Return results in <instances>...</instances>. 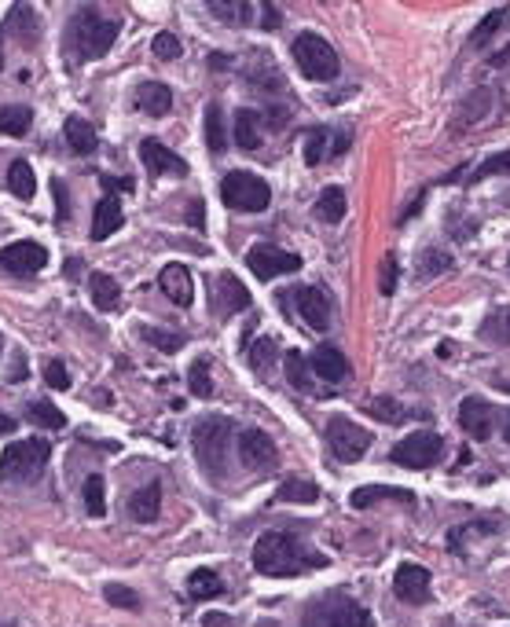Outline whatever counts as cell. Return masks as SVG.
I'll return each instance as SVG.
<instances>
[{
  "instance_id": "cell-50",
  "label": "cell",
  "mask_w": 510,
  "mask_h": 627,
  "mask_svg": "<svg viewBox=\"0 0 510 627\" xmlns=\"http://www.w3.org/2000/svg\"><path fill=\"white\" fill-rule=\"evenodd\" d=\"M44 382H48L51 389H70V371H67V364H63V360H51V364L44 367Z\"/></svg>"
},
{
  "instance_id": "cell-2",
  "label": "cell",
  "mask_w": 510,
  "mask_h": 627,
  "mask_svg": "<svg viewBox=\"0 0 510 627\" xmlns=\"http://www.w3.org/2000/svg\"><path fill=\"white\" fill-rule=\"evenodd\" d=\"M115 41H118V23L99 15L96 8H81L67 26V48L81 63H92L99 55H107Z\"/></svg>"
},
{
  "instance_id": "cell-46",
  "label": "cell",
  "mask_w": 510,
  "mask_h": 627,
  "mask_svg": "<svg viewBox=\"0 0 510 627\" xmlns=\"http://www.w3.org/2000/svg\"><path fill=\"white\" fill-rule=\"evenodd\" d=\"M496 173H510V151H499L492 158H485L478 169H474V180H488Z\"/></svg>"
},
{
  "instance_id": "cell-23",
  "label": "cell",
  "mask_w": 510,
  "mask_h": 627,
  "mask_svg": "<svg viewBox=\"0 0 510 627\" xmlns=\"http://www.w3.org/2000/svg\"><path fill=\"white\" fill-rule=\"evenodd\" d=\"M88 290H92V305L99 309V312H115L118 309V301H122V287L110 275H103V272H96L92 279H88Z\"/></svg>"
},
{
  "instance_id": "cell-1",
  "label": "cell",
  "mask_w": 510,
  "mask_h": 627,
  "mask_svg": "<svg viewBox=\"0 0 510 627\" xmlns=\"http://www.w3.org/2000/svg\"><path fill=\"white\" fill-rule=\"evenodd\" d=\"M254 568L261 576H275V580H287V576H298L305 568H323L327 558L309 550L294 532H261L257 543H254V554H250Z\"/></svg>"
},
{
  "instance_id": "cell-10",
  "label": "cell",
  "mask_w": 510,
  "mask_h": 627,
  "mask_svg": "<svg viewBox=\"0 0 510 627\" xmlns=\"http://www.w3.org/2000/svg\"><path fill=\"white\" fill-rule=\"evenodd\" d=\"M209 298H213V312L217 319H232L239 312L250 309V290L232 275V272H220L213 282H209Z\"/></svg>"
},
{
  "instance_id": "cell-45",
  "label": "cell",
  "mask_w": 510,
  "mask_h": 627,
  "mask_svg": "<svg viewBox=\"0 0 510 627\" xmlns=\"http://www.w3.org/2000/svg\"><path fill=\"white\" fill-rule=\"evenodd\" d=\"M151 51L158 55L162 63H173V60H181V41H177V33H158L154 37V44H151Z\"/></svg>"
},
{
  "instance_id": "cell-11",
  "label": "cell",
  "mask_w": 510,
  "mask_h": 627,
  "mask_svg": "<svg viewBox=\"0 0 510 627\" xmlns=\"http://www.w3.org/2000/svg\"><path fill=\"white\" fill-rule=\"evenodd\" d=\"M239 459L246 470H272L279 463V451H275V440L264 433V429H243L239 433Z\"/></svg>"
},
{
  "instance_id": "cell-16",
  "label": "cell",
  "mask_w": 510,
  "mask_h": 627,
  "mask_svg": "<svg viewBox=\"0 0 510 627\" xmlns=\"http://www.w3.org/2000/svg\"><path fill=\"white\" fill-rule=\"evenodd\" d=\"M459 426L474 437V440H488L492 429H496V411L488 401H481V396H467V401L459 404Z\"/></svg>"
},
{
  "instance_id": "cell-7",
  "label": "cell",
  "mask_w": 510,
  "mask_h": 627,
  "mask_svg": "<svg viewBox=\"0 0 510 627\" xmlns=\"http://www.w3.org/2000/svg\"><path fill=\"white\" fill-rule=\"evenodd\" d=\"M327 444H330V451H334V459L338 463H360L364 455L371 451V444H375V437L364 429V426H357L353 419H330L327 422Z\"/></svg>"
},
{
  "instance_id": "cell-38",
  "label": "cell",
  "mask_w": 510,
  "mask_h": 627,
  "mask_svg": "<svg viewBox=\"0 0 510 627\" xmlns=\"http://www.w3.org/2000/svg\"><path fill=\"white\" fill-rule=\"evenodd\" d=\"M26 419H30L33 426H41V429H63V426H67L63 411L55 408V404H48V401H30V404H26Z\"/></svg>"
},
{
  "instance_id": "cell-24",
  "label": "cell",
  "mask_w": 510,
  "mask_h": 627,
  "mask_svg": "<svg viewBox=\"0 0 510 627\" xmlns=\"http://www.w3.org/2000/svg\"><path fill=\"white\" fill-rule=\"evenodd\" d=\"M327 627H371V616H367V609H360L357 602L338 598V602L330 605V613H327Z\"/></svg>"
},
{
  "instance_id": "cell-47",
  "label": "cell",
  "mask_w": 510,
  "mask_h": 627,
  "mask_svg": "<svg viewBox=\"0 0 510 627\" xmlns=\"http://www.w3.org/2000/svg\"><path fill=\"white\" fill-rule=\"evenodd\" d=\"M396 282H401V268H396V257L389 254V257H382V268H378V290H382L385 298H393Z\"/></svg>"
},
{
  "instance_id": "cell-12",
  "label": "cell",
  "mask_w": 510,
  "mask_h": 627,
  "mask_svg": "<svg viewBox=\"0 0 510 627\" xmlns=\"http://www.w3.org/2000/svg\"><path fill=\"white\" fill-rule=\"evenodd\" d=\"M140 161L151 177H188V161L177 154V151H169L162 140L147 136L140 143Z\"/></svg>"
},
{
  "instance_id": "cell-6",
  "label": "cell",
  "mask_w": 510,
  "mask_h": 627,
  "mask_svg": "<svg viewBox=\"0 0 510 627\" xmlns=\"http://www.w3.org/2000/svg\"><path fill=\"white\" fill-rule=\"evenodd\" d=\"M291 55H294L298 70H301L309 81H330V78H338V70H342V63H338V51H334L320 33H301V37H294Z\"/></svg>"
},
{
  "instance_id": "cell-29",
  "label": "cell",
  "mask_w": 510,
  "mask_h": 627,
  "mask_svg": "<svg viewBox=\"0 0 510 627\" xmlns=\"http://www.w3.org/2000/svg\"><path fill=\"white\" fill-rule=\"evenodd\" d=\"M8 191L15 198H23V202H30L37 195V177H33L30 161H12V169H8Z\"/></svg>"
},
{
  "instance_id": "cell-9",
  "label": "cell",
  "mask_w": 510,
  "mask_h": 627,
  "mask_svg": "<svg viewBox=\"0 0 510 627\" xmlns=\"http://www.w3.org/2000/svg\"><path fill=\"white\" fill-rule=\"evenodd\" d=\"M246 268L257 279H275V275H294L301 268V257L291 250H279L272 243H257L246 250Z\"/></svg>"
},
{
  "instance_id": "cell-54",
  "label": "cell",
  "mask_w": 510,
  "mask_h": 627,
  "mask_svg": "<svg viewBox=\"0 0 510 627\" xmlns=\"http://www.w3.org/2000/svg\"><path fill=\"white\" fill-rule=\"evenodd\" d=\"M209 67H213V70H228V55H217V51H213V55H209Z\"/></svg>"
},
{
  "instance_id": "cell-56",
  "label": "cell",
  "mask_w": 510,
  "mask_h": 627,
  "mask_svg": "<svg viewBox=\"0 0 510 627\" xmlns=\"http://www.w3.org/2000/svg\"><path fill=\"white\" fill-rule=\"evenodd\" d=\"M5 63H8L5 60V30H0V70H5Z\"/></svg>"
},
{
  "instance_id": "cell-25",
  "label": "cell",
  "mask_w": 510,
  "mask_h": 627,
  "mask_svg": "<svg viewBox=\"0 0 510 627\" xmlns=\"http://www.w3.org/2000/svg\"><path fill=\"white\" fill-rule=\"evenodd\" d=\"M209 15L228 26H250L254 5H246V0H209Z\"/></svg>"
},
{
  "instance_id": "cell-35",
  "label": "cell",
  "mask_w": 510,
  "mask_h": 627,
  "mask_svg": "<svg viewBox=\"0 0 510 627\" xmlns=\"http://www.w3.org/2000/svg\"><path fill=\"white\" fill-rule=\"evenodd\" d=\"M140 337L158 353H181L184 349V334L181 330H165V327H140Z\"/></svg>"
},
{
  "instance_id": "cell-28",
  "label": "cell",
  "mask_w": 510,
  "mask_h": 627,
  "mask_svg": "<svg viewBox=\"0 0 510 627\" xmlns=\"http://www.w3.org/2000/svg\"><path fill=\"white\" fill-rule=\"evenodd\" d=\"M236 143L243 151H257L261 147V118H257V110H239L236 114Z\"/></svg>"
},
{
  "instance_id": "cell-51",
  "label": "cell",
  "mask_w": 510,
  "mask_h": 627,
  "mask_svg": "<svg viewBox=\"0 0 510 627\" xmlns=\"http://www.w3.org/2000/svg\"><path fill=\"white\" fill-rule=\"evenodd\" d=\"M51 191H55V220H67V213H70V206H67V188H63V180H55L51 184Z\"/></svg>"
},
{
  "instance_id": "cell-32",
  "label": "cell",
  "mask_w": 510,
  "mask_h": 627,
  "mask_svg": "<svg viewBox=\"0 0 510 627\" xmlns=\"http://www.w3.org/2000/svg\"><path fill=\"white\" fill-rule=\"evenodd\" d=\"M448 268H456V261H451V254H444V250H422L419 261H415V275H419V282L437 279V275H444Z\"/></svg>"
},
{
  "instance_id": "cell-5",
  "label": "cell",
  "mask_w": 510,
  "mask_h": 627,
  "mask_svg": "<svg viewBox=\"0 0 510 627\" xmlns=\"http://www.w3.org/2000/svg\"><path fill=\"white\" fill-rule=\"evenodd\" d=\"M220 198L228 209L236 213H264L268 202H272V188L257 177V173H246V169H236L220 180Z\"/></svg>"
},
{
  "instance_id": "cell-14",
  "label": "cell",
  "mask_w": 510,
  "mask_h": 627,
  "mask_svg": "<svg viewBox=\"0 0 510 627\" xmlns=\"http://www.w3.org/2000/svg\"><path fill=\"white\" fill-rule=\"evenodd\" d=\"M44 264H48V250L41 243H30V239L12 243V246L0 250V268L12 272V275H33Z\"/></svg>"
},
{
  "instance_id": "cell-36",
  "label": "cell",
  "mask_w": 510,
  "mask_h": 627,
  "mask_svg": "<svg viewBox=\"0 0 510 627\" xmlns=\"http://www.w3.org/2000/svg\"><path fill=\"white\" fill-rule=\"evenodd\" d=\"M327 154H330V133L312 125L305 133V140H301V158H305V165H320Z\"/></svg>"
},
{
  "instance_id": "cell-39",
  "label": "cell",
  "mask_w": 510,
  "mask_h": 627,
  "mask_svg": "<svg viewBox=\"0 0 510 627\" xmlns=\"http://www.w3.org/2000/svg\"><path fill=\"white\" fill-rule=\"evenodd\" d=\"M364 411L375 415L378 422H393V426H401L404 419H412L408 408H404V404H396V401H389V396H375V401L364 404Z\"/></svg>"
},
{
  "instance_id": "cell-40",
  "label": "cell",
  "mask_w": 510,
  "mask_h": 627,
  "mask_svg": "<svg viewBox=\"0 0 510 627\" xmlns=\"http://www.w3.org/2000/svg\"><path fill=\"white\" fill-rule=\"evenodd\" d=\"M481 337L492 341V346H510V309H496L481 323Z\"/></svg>"
},
{
  "instance_id": "cell-52",
  "label": "cell",
  "mask_w": 510,
  "mask_h": 627,
  "mask_svg": "<svg viewBox=\"0 0 510 627\" xmlns=\"http://www.w3.org/2000/svg\"><path fill=\"white\" fill-rule=\"evenodd\" d=\"M283 23V15L275 12V5H261V30H275Z\"/></svg>"
},
{
  "instance_id": "cell-49",
  "label": "cell",
  "mask_w": 510,
  "mask_h": 627,
  "mask_svg": "<svg viewBox=\"0 0 510 627\" xmlns=\"http://www.w3.org/2000/svg\"><path fill=\"white\" fill-rule=\"evenodd\" d=\"M103 598H107L110 605H118V609H140L136 591H129V587H122V584H107V587H103Z\"/></svg>"
},
{
  "instance_id": "cell-53",
  "label": "cell",
  "mask_w": 510,
  "mask_h": 627,
  "mask_svg": "<svg viewBox=\"0 0 510 627\" xmlns=\"http://www.w3.org/2000/svg\"><path fill=\"white\" fill-rule=\"evenodd\" d=\"M188 220H191L195 227H202V224H206V217H202V202H191V206H188Z\"/></svg>"
},
{
  "instance_id": "cell-33",
  "label": "cell",
  "mask_w": 510,
  "mask_h": 627,
  "mask_svg": "<svg viewBox=\"0 0 510 627\" xmlns=\"http://www.w3.org/2000/svg\"><path fill=\"white\" fill-rule=\"evenodd\" d=\"M33 125L30 106H0V133L5 136H26Z\"/></svg>"
},
{
  "instance_id": "cell-44",
  "label": "cell",
  "mask_w": 510,
  "mask_h": 627,
  "mask_svg": "<svg viewBox=\"0 0 510 627\" xmlns=\"http://www.w3.org/2000/svg\"><path fill=\"white\" fill-rule=\"evenodd\" d=\"M85 510L92 518H103L107 514V503H103V477L99 474H92L88 481H85Z\"/></svg>"
},
{
  "instance_id": "cell-55",
  "label": "cell",
  "mask_w": 510,
  "mask_h": 627,
  "mask_svg": "<svg viewBox=\"0 0 510 627\" xmlns=\"http://www.w3.org/2000/svg\"><path fill=\"white\" fill-rule=\"evenodd\" d=\"M12 429H15V419L0 411V437H5V433H12Z\"/></svg>"
},
{
  "instance_id": "cell-41",
  "label": "cell",
  "mask_w": 510,
  "mask_h": 627,
  "mask_svg": "<svg viewBox=\"0 0 510 627\" xmlns=\"http://www.w3.org/2000/svg\"><path fill=\"white\" fill-rule=\"evenodd\" d=\"M188 389L199 401H209L213 396V378H209V356H199L191 367H188Z\"/></svg>"
},
{
  "instance_id": "cell-18",
  "label": "cell",
  "mask_w": 510,
  "mask_h": 627,
  "mask_svg": "<svg viewBox=\"0 0 510 627\" xmlns=\"http://www.w3.org/2000/svg\"><path fill=\"white\" fill-rule=\"evenodd\" d=\"M122 224H125V209H122L118 195H103L96 202V213H92V239L96 243L110 239L115 232H122Z\"/></svg>"
},
{
  "instance_id": "cell-34",
  "label": "cell",
  "mask_w": 510,
  "mask_h": 627,
  "mask_svg": "<svg viewBox=\"0 0 510 627\" xmlns=\"http://www.w3.org/2000/svg\"><path fill=\"white\" fill-rule=\"evenodd\" d=\"M206 143L213 154H224L228 151V129H224V114L217 103L206 106Z\"/></svg>"
},
{
  "instance_id": "cell-43",
  "label": "cell",
  "mask_w": 510,
  "mask_h": 627,
  "mask_svg": "<svg viewBox=\"0 0 510 627\" xmlns=\"http://www.w3.org/2000/svg\"><path fill=\"white\" fill-rule=\"evenodd\" d=\"M8 26H12V33H15V30H23V37H19V41H23L26 48H33V41H37V37H33V33H37V19H33V12H30L26 5L12 8V15H8Z\"/></svg>"
},
{
  "instance_id": "cell-59",
  "label": "cell",
  "mask_w": 510,
  "mask_h": 627,
  "mask_svg": "<svg viewBox=\"0 0 510 627\" xmlns=\"http://www.w3.org/2000/svg\"><path fill=\"white\" fill-rule=\"evenodd\" d=\"M506 268H510V257H506Z\"/></svg>"
},
{
  "instance_id": "cell-8",
  "label": "cell",
  "mask_w": 510,
  "mask_h": 627,
  "mask_svg": "<svg viewBox=\"0 0 510 627\" xmlns=\"http://www.w3.org/2000/svg\"><path fill=\"white\" fill-rule=\"evenodd\" d=\"M440 455H444V440L437 433H430V429H419V433L404 437L401 444H393L389 459L408 466V470H426V466L440 463Z\"/></svg>"
},
{
  "instance_id": "cell-30",
  "label": "cell",
  "mask_w": 510,
  "mask_h": 627,
  "mask_svg": "<svg viewBox=\"0 0 510 627\" xmlns=\"http://www.w3.org/2000/svg\"><path fill=\"white\" fill-rule=\"evenodd\" d=\"M320 499V488L312 481H301V477H287L279 488H275V499L272 503H316Z\"/></svg>"
},
{
  "instance_id": "cell-48",
  "label": "cell",
  "mask_w": 510,
  "mask_h": 627,
  "mask_svg": "<svg viewBox=\"0 0 510 627\" xmlns=\"http://www.w3.org/2000/svg\"><path fill=\"white\" fill-rule=\"evenodd\" d=\"M246 356H250V367H254V371H264V367L272 364V356H275V341H272V337H257Z\"/></svg>"
},
{
  "instance_id": "cell-15",
  "label": "cell",
  "mask_w": 510,
  "mask_h": 627,
  "mask_svg": "<svg viewBox=\"0 0 510 627\" xmlns=\"http://www.w3.org/2000/svg\"><path fill=\"white\" fill-rule=\"evenodd\" d=\"M158 287H162V294L173 301L177 309H191V301H195V279H191V272H188V264H165L162 272H158Z\"/></svg>"
},
{
  "instance_id": "cell-58",
  "label": "cell",
  "mask_w": 510,
  "mask_h": 627,
  "mask_svg": "<svg viewBox=\"0 0 510 627\" xmlns=\"http://www.w3.org/2000/svg\"><path fill=\"white\" fill-rule=\"evenodd\" d=\"M0 627H15V623H8V620H0Z\"/></svg>"
},
{
  "instance_id": "cell-4",
  "label": "cell",
  "mask_w": 510,
  "mask_h": 627,
  "mask_svg": "<svg viewBox=\"0 0 510 627\" xmlns=\"http://www.w3.org/2000/svg\"><path fill=\"white\" fill-rule=\"evenodd\" d=\"M48 459H51V444L48 440H41V437L15 440V444L5 447V455H0V477L15 481V484H30V481L41 477Z\"/></svg>"
},
{
  "instance_id": "cell-21",
  "label": "cell",
  "mask_w": 510,
  "mask_h": 627,
  "mask_svg": "<svg viewBox=\"0 0 510 627\" xmlns=\"http://www.w3.org/2000/svg\"><path fill=\"white\" fill-rule=\"evenodd\" d=\"M158 510H162V484L158 481H147L140 492L129 495V518L140 521V525H151L158 518Z\"/></svg>"
},
{
  "instance_id": "cell-19",
  "label": "cell",
  "mask_w": 510,
  "mask_h": 627,
  "mask_svg": "<svg viewBox=\"0 0 510 627\" xmlns=\"http://www.w3.org/2000/svg\"><path fill=\"white\" fill-rule=\"evenodd\" d=\"M309 367L323 378V382H342L349 374V360L342 356V349L334 346H316L312 356H309Z\"/></svg>"
},
{
  "instance_id": "cell-27",
  "label": "cell",
  "mask_w": 510,
  "mask_h": 627,
  "mask_svg": "<svg viewBox=\"0 0 510 627\" xmlns=\"http://www.w3.org/2000/svg\"><path fill=\"white\" fill-rule=\"evenodd\" d=\"M188 595L195 602H206V598H220L224 595V580L213 573V568H195L188 576Z\"/></svg>"
},
{
  "instance_id": "cell-42",
  "label": "cell",
  "mask_w": 510,
  "mask_h": 627,
  "mask_svg": "<svg viewBox=\"0 0 510 627\" xmlns=\"http://www.w3.org/2000/svg\"><path fill=\"white\" fill-rule=\"evenodd\" d=\"M283 374H287V382L294 385V389H309L312 382H309V367H305V356L298 353V349H291L287 356H283Z\"/></svg>"
},
{
  "instance_id": "cell-3",
  "label": "cell",
  "mask_w": 510,
  "mask_h": 627,
  "mask_svg": "<svg viewBox=\"0 0 510 627\" xmlns=\"http://www.w3.org/2000/svg\"><path fill=\"white\" fill-rule=\"evenodd\" d=\"M195 455H199V463L209 477H220V474H228V444H232V422L224 419V415H206L195 433Z\"/></svg>"
},
{
  "instance_id": "cell-57",
  "label": "cell",
  "mask_w": 510,
  "mask_h": 627,
  "mask_svg": "<svg viewBox=\"0 0 510 627\" xmlns=\"http://www.w3.org/2000/svg\"><path fill=\"white\" fill-rule=\"evenodd\" d=\"M503 437H506V444H510V415H506V426H503Z\"/></svg>"
},
{
  "instance_id": "cell-22",
  "label": "cell",
  "mask_w": 510,
  "mask_h": 627,
  "mask_svg": "<svg viewBox=\"0 0 510 627\" xmlns=\"http://www.w3.org/2000/svg\"><path fill=\"white\" fill-rule=\"evenodd\" d=\"M378 499L415 503V492H408V488H393V484H364V488H357V492L349 495V503H353L357 510H364V506H371V503H378Z\"/></svg>"
},
{
  "instance_id": "cell-37",
  "label": "cell",
  "mask_w": 510,
  "mask_h": 627,
  "mask_svg": "<svg viewBox=\"0 0 510 627\" xmlns=\"http://www.w3.org/2000/svg\"><path fill=\"white\" fill-rule=\"evenodd\" d=\"M506 23H510V5H503V8H492V12H488V15L481 19V23H478V30H474L470 44H474V48L488 44V41H492V37H496V33H499V30H503Z\"/></svg>"
},
{
  "instance_id": "cell-13",
  "label": "cell",
  "mask_w": 510,
  "mask_h": 627,
  "mask_svg": "<svg viewBox=\"0 0 510 627\" xmlns=\"http://www.w3.org/2000/svg\"><path fill=\"white\" fill-rule=\"evenodd\" d=\"M393 595L401 602H408V605L430 602V568H422L415 561H404L393 576Z\"/></svg>"
},
{
  "instance_id": "cell-31",
  "label": "cell",
  "mask_w": 510,
  "mask_h": 627,
  "mask_svg": "<svg viewBox=\"0 0 510 627\" xmlns=\"http://www.w3.org/2000/svg\"><path fill=\"white\" fill-rule=\"evenodd\" d=\"M316 217L323 224H338L346 217V191L342 188H323L320 198H316Z\"/></svg>"
},
{
  "instance_id": "cell-20",
  "label": "cell",
  "mask_w": 510,
  "mask_h": 627,
  "mask_svg": "<svg viewBox=\"0 0 510 627\" xmlns=\"http://www.w3.org/2000/svg\"><path fill=\"white\" fill-rule=\"evenodd\" d=\"M136 106L147 114V118H165V114L173 110V92H169V85H162V81H144L136 88Z\"/></svg>"
},
{
  "instance_id": "cell-26",
  "label": "cell",
  "mask_w": 510,
  "mask_h": 627,
  "mask_svg": "<svg viewBox=\"0 0 510 627\" xmlns=\"http://www.w3.org/2000/svg\"><path fill=\"white\" fill-rule=\"evenodd\" d=\"M63 136H67V143H70L74 154H92L96 151V140H99L96 129H92V122H85V118H67Z\"/></svg>"
},
{
  "instance_id": "cell-17",
  "label": "cell",
  "mask_w": 510,
  "mask_h": 627,
  "mask_svg": "<svg viewBox=\"0 0 510 627\" xmlns=\"http://www.w3.org/2000/svg\"><path fill=\"white\" fill-rule=\"evenodd\" d=\"M294 301H298V316L305 319V327H312V330L330 327V298L320 287H298Z\"/></svg>"
}]
</instances>
